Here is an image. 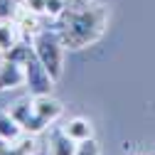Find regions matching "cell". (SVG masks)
I'll use <instances>...</instances> for the list:
<instances>
[{
	"instance_id": "obj_10",
	"label": "cell",
	"mask_w": 155,
	"mask_h": 155,
	"mask_svg": "<svg viewBox=\"0 0 155 155\" xmlns=\"http://www.w3.org/2000/svg\"><path fill=\"white\" fill-rule=\"evenodd\" d=\"M22 133H25L22 126L10 116V111L8 113H0V138H3V140H15V138H20Z\"/></svg>"
},
{
	"instance_id": "obj_11",
	"label": "cell",
	"mask_w": 155,
	"mask_h": 155,
	"mask_svg": "<svg viewBox=\"0 0 155 155\" xmlns=\"http://www.w3.org/2000/svg\"><path fill=\"white\" fill-rule=\"evenodd\" d=\"M20 5V0H0V20H15Z\"/></svg>"
},
{
	"instance_id": "obj_5",
	"label": "cell",
	"mask_w": 155,
	"mask_h": 155,
	"mask_svg": "<svg viewBox=\"0 0 155 155\" xmlns=\"http://www.w3.org/2000/svg\"><path fill=\"white\" fill-rule=\"evenodd\" d=\"M32 108H35V113H40L47 123H54V121L62 116V111H64L62 104H59V99H54L52 94L32 96Z\"/></svg>"
},
{
	"instance_id": "obj_2",
	"label": "cell",
	"mask_w": 155,
	"mask_h": 155,
	"mask_svg": "<svg viewBox=\"0 0 155 155\" xmlns=\"http://www.w3.org/2000/svg\"><path fill=\"white\" fill-rule=\"evenodd\" d=\"M32 49L37 54V59L49 71V76L57 81L62 76V71H64V42H62L59 32L40 30L32 37Z\"/></svg>"
},
{
	"instance_id": "obj_6",
	"label": "cell",
	"mask_w": 155,
	"mask_h": 155,
	"mask_svg": "<svg viewBox=\"0 0 155 155\" xmlns=\"http://www.w3.org/2000/svg\"><path fill=\"white\" fill-rule=\"evenodd\" d=\"M76 145H79V143H76L74 138H69V135L64 133V128H59V130L52 133V138L47 143V153L49 155H74Z\"/></svg>"
},
{
	"instance_id": "obj_13",
	"label": "cell",
	"mask_w": 155,
	"mask_h": 155,
	"mask_svg": "<svg viewBox=\"0 0 155 155\" xmlns=\"http://www.w3.org/2000/svg\"><path fill=\"white\" fill-rule=\"evenodd\" d=\"M64 10H67V0H47L45 15H49V17H62Z\"/></svg>"
},
{
	"instance_id": "obj_3",
	"label": "cell",
	"mask_w": 155,
	"mask_h": 155,
	"mask_svg": "<svg viewBox=\"0 0 155 155\" xmlns=\"http://www.w3.org/2000/svg\"><path fill=\"white\" fill-rule=\"evenodd\" d=\"M22 67H25V86L30 89L32 96L52 94V84H54V79L49 76V71L45 69V64L37 59L35 49L27 54V59L22 62Z\"/></svg>"
},
{
	"instance_id": "obj_9",
	"label": "cell",
	"mask_w": 155,
	"mask_h": 155,
	"mask_svg": "<svg viewBox=\"0 0 155 155\" xmlns=\"http://www.w3.org/2000/svg\"><path fill=\"white\" fill-rule=\"evenodd\" d=\"M15 25L20 27V32H22V35H30V37H35L37 32H40L37 15H35L32 10H27L25 5H20V10H17V15H15Z\"/></svg>"
},
{
	"instance_id": "obj_4",
	"label": "cell",
	"mask_w": 155,
	"mask_h": 155,
	"mask_svg": "<svg viewBox=\"0 0 155 155\" xmlns=\"http://www.w3.org/2000/svg\"><path fill=\"white\" fill-rule=\"evenodd\" d=\"M22 84H25V67L3 57V62H0V91H10Z\"/></svg>"
},
{
	"instance_id": "obj_8",
	"label": "cell",
	"mask_w": 155,
	"mask_h": 155,
	"mask_svg": "<svg viewBox=\"0 0 155 155\" xmlns=\"http://www.w3.org/2000/svg\"><path fill=\"white\" fill-rule=\"evenodd\" d=\"M62 128H64V133L69 135V138H74L76 143L94 138V126H91V121H86V118H71V121H67V126H62Z\"/></svg>"
},
{
	"instance_id": "obj_1",
	"label": "cell",
	"mask_w": 155,
	"mask_h": 155,
	"mask_svg": "<svg viewBox=\"0 0 155 155\" xmlns=\"http://www.w3.org/2000/svg\"><path fill=\"white\" fill-rule=\"evenodd\" d=\"M62 17H64V25L59 30V37H62L64 47H69V49H81V47L96 42L106 25L104 8L91 5L86 0H81L79 8H74L71 0H67V10Z\"/></svg>"
},
{
	"instance_id": "obj_14",
	"label": "cell",
	"mask_w": 155,
	"mask_h": 155,
	"mask_svg": "<svg viewBox=\"0 0 155 155\" xmlns=\"http://www.w3.org/2000/svg\"><path fill=\"white\" fill-rule=\"evenodd\" d=\"M22 5H25L27 10H32L35 15H45V10H47V0H22Z\"/></svg>"
},
{
	"instance_id": "obj_12",
	"label": "cell",
	"mask_w": 155,
	"mask_h": 155,
	"mask_svg": "<svg viewBox=\"0 0 155 155\" xmlns=\"http://www.w3.org/2000/svg\"><path fill=\"white\" fill-rule=\"evenodd\" d=\"M74 155H101V148H99V143H96L94 138H89V140H81L79 145H76Z\"/></svg>"
},
{
	"instance_id": "obj_7",
	"label": "cell",
	"mask_w": 155,
	"mask_h": 155,
	"mask_svg": "<svg viewBox=\"0 0 155 155\" xmlns=\"http://www.w3.org/2000/svg\"><path fill=\"white\" fill-rule=\"evenodd\" d=\"M20 27L15 25V20H0V54L10 52L17 42H20Z\"/></svg>"
}]
</instances>
